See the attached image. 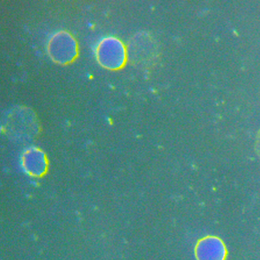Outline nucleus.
Instances as JSON below:
<instances>
[{"label": "nucleus", "instance_id": "f257e3e1", "mask_svg": "<svg viewBox=\"0 0 260 260\" xmlns=\"http://www.w3.org/2000/svg\"><path fill=\"white\" fill-rule=\"evenodd\" d=\"M96 58L100 65L110 70L123 67L127 58V53L121 40L115 37L103 38L95 49Z\"/></svg>", "mask_w": 260, "mask_h": 260}, {"label": "nucleus", "instance_id": "f03ea898", "mask_svg": "<svg viewBox=\"0 0 260 260\" xmlns=\"http://www.w3.org/2000/svg\"><path fill=\"white\" fill-rule=\"evenodd\" d=\"M48 51L53 60L60 64H67L78 55V45L70 34L57 32L51 36L48 44Z\"/></svg>", "mask_w": 260, "mask_h": 260}, {"label": "nucleus", "instance_id": "20e7f679", "mask_svg": "<svg viewBox=\"0 0 260 260\" xmlns=\"http://www.w3.org/2000/svg\"><path fill=\"white\" fill-rule=\"evenodd\" d=\"M21 165L27 174L41 176L47 170V158L43 151L36 147H30L22 154Z\"/></svg>", "mask_w": 260, "mask_h": 260}, {"label": "nucleus", "instance_id": "7ed1b4c3", "mask_svg": "<svg viewBox=\"0 0 260 260\" xmlns=\"http://www.w3.org/2000/svg\"><path fill=\"white\" fill-rule=\"evenodd\" d=\"M228 250L224 242L213 236L204 237L198 241L195 247L197 260H225Z\"/></svg>", "mask_w": 260, "mask_h": 260}]
</instances>
